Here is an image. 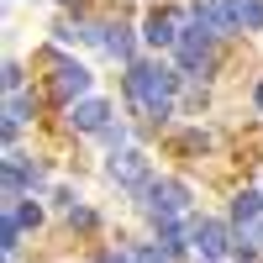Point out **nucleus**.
Returning <instances> with one entry per match:
<instances>
[{
	"label": "nucleus",
	"mask_w": 263,
	"mask_h": 263,
	"mask_svg": "<svg viewBox=\"0 0 263 263\" xmlns=\"http://www.w3.org/2000/svg\"><path fill=\"white\" fill-rule=\"evenodd\" d=\"M105 179L137 195V190L153 179V168H147V158H142L137 147H116V153H111V163H105Z\"/></svg>",
	"instance_id": "3"
},
{
	"label": "nucleus",
	"mask_w": 263,
	"mask_h": 263,
	"mask_svg": "<svg viewBox=\"0 0 263 263\" xmlns=\"http://www.w3.org/2000/svg\"><path fill=\"white\" fill-rule=\"evenodd\" d=\"M27 84V74H21V63H6V90H21Z\"/></svg>",
	"instance_id": "18"
},
{
	"label": "nucleus",
	"mask_w": 263,
	"mask_h": 263,
	"mask_svg": "<svg viewBox=\"0 0 263 263\" xmlns=\"http://www.w3.org/2000/svg\"><path fill=\"white\" fill-rule=\"evenodd\" d=\"M132 258H137V263H168L174 253H168V248H158V242H142V248H132Z\"/></svg>",
	"instance_id": "12"
},
{
	"label": "nucleus",
	"mask_w": 263,
	"mask_h": 263,
	"mask_svg": "<svg viewBox=\"0 0 263 263\" xmlns=\"http://www.w3.org/2000/svg\"><path fill=\"white\" fill-rule=\"evenodd\" d=\"M137 205L153 216V221H168V216H190V190L179 179H147L137 190Z\"/></svg>",
	"instance_id": "2"
},
{
	"label": "nucleus",
	"mask_w": 263,
	"mask_h": 263,
	"mask_svg": "<svg viewBox=\"0 0 263 263\" xmlns=\"http://www.w3.org/2000/svg\"><path fill=\"white\" fill-rule=\"evenodd\" d=\"M53 205H63V211H74V205H79V195H74L69 184H58V190H53Z\"/></svg>",
	"instance_id": "15"
},
{
	"label": "nucleus",
	"mask_w": 263,
	"mask_h": 263,
	"mask_svg": "<svg viewBox=\"0 0 263 263\" xmlns=\"http://www.w3.org/2000/svg\"><path fill=\"white\" fill-rule=\"evenodd\" d=\"M237 27L263 32V0H242V6H237Z\"/></svg>",
	"instance_id": "10"
},
{
	"label": "nucleus",
	"mask_w": 263,
	"mask_h": 263,
	"mask_svg": "<svg viewBox=\"0 0 263 263\" xmlns=\"http://www.w3.org/2000/svg\"><path fill=\"white\" fill-rule=\"evenodd\" d=\"M69 227H79V232H95V227H100V216H95L90 205H74V211H69Z\"/></svg>",
	"instance_id": "13"
},
{
	"label": "nucleus",
	"mask_w": 263,
	"mask_h": 263,
	"mask_svg": "<svg viewBox=\"0 0 263 263\" xmlns=\"http://www.w3.org/2000/svg\"><path fill=\"white\" fill-rule=\"evenodd\" d=\"M253 105H258V111H263V79H258V90H253Z\"/></svg>",
	"instance_id": "20"
},
{
	"label": "nucleus",
	"mask_w": 263,
	"mask_h": 263,
	"mask_svg": "<svg viewBox=\"0 0 263 263\" xmlns=\"http://www.w3.org/2000/svg\"><path fill=\"white\" fill-rule=\"evenodd\" d=\"M174 90H179V69H163V63H132L126 69V100L147 121H168Z\"/></svg>",
	"instance_id": "1"
},
{
	"label": "nucleus",
	"mask_w": 263,
	"mask_h": 263,
	"mask_svg": "<svg viewBox=\"0 0 263 263\" xmlns=\"http://www.w3.org/2000/svg\"><path fill=\"white\" fill-rule=\"evenodd\" d=\"M205 263H216V258H205Z\"/></svg>",
	"instance_id": "21"
},
{
	"label": "nucleus",
	"mask_w": 263,
	"mask_h": 263,
	"mask_svg": "<svg viewBox=\"0 0 263 263\" xmlns=\"http://www.w3.org/2000/svg\"><path fill=\"white\" fill-rule=\"evenodd\" d=\"M179 32H184V16L179 11H153L142 21V42H147V48H174Z\"/></svg>",
	"instance_id": "4"
},
{
	"label": "nucleus",
	"mask_w": 263,
	"mask_h": 263,
	"mask_svg": "<svg viewBox=\"0 0 263 263\" xmlns=\"http://www.w3.org/2000/svg\"><path fill=\"white\" fill-rule=\"evenodd\" d=\"M100 263H137V258H132L126 248H111V253H100Z\"/></svg>",
	"instance_id": "19"
},
{
	"label": "nucleus",
	"mask_w": 263,
	"mask_h": 263,
	"mask_svg": "<svg viewBox=\"0 0 263 263\" xmlns=\"http://www.w3.org/2000/svg\"><path fill=\"white\" fill-rule=\"evenodd\" d=\"M100 137L111 142V147H126V126H121V121H105V126H100Z\"/></svg>",
	"instance_id": "14"
},
{
	"label": "nucleus",
	"mask_w": 263,
	"mask_h": 263,
	"mask_svg": "<svg viewBox=\"0 0 263 263\" xmlns=\"http://www.w3.org/2000/svg\"><path fill=\"white\" fill-rule=\"evenodd\" d=\"M105 121H111V105L95 100V95H84L79 105H69V126H74V132H100Z\"/></svg>",
	"instance_id": "7"
},
{
	"label": "nucleus",
	"mask_w": 263,
	"mask_h": 263,
	"mask_svg": "<svg viewBox=\"0 0 263 263\" xmlns=\"http://www.w3.org/2000/svg\"><path fill=\"white\" fill-rule=\"evenodd\" d=\"M190 242L200 248L205 258H221V253L232 248V232H227V221H195V227H190Z\"/></svg>",
	"instance_id": "6"
},
{
	"label": "nucleus",
	"mask_w": 263,
	"mask_h": 263,
	"mask_svg": "<svg viewBox=\"0 0 263 263\" xmlns=\"http://www.w3.org/2000/svg\"><path fill=\"white\" fill-rule=\"evenodd\" d=\"M53 95H58L63 105L84 100V95H90V69H84V63H58V74H53Z\"/></svg>",
	"instance_id": "5"
},
{
	"label": "nucleus",
	"mask_w": 263,
	"mask_h": 263,
	"mask_svg": "<svg viewBox=\"0 0 263 263\" xmlns=\"http://www.w3.org/2000/svg\"><path fill=\"white\" fill-rule=\"evenodd\" d=\"M37 111V100L32 95H21V90H11V105H6V121H27Z\"/></svg>",
	"instance_id": "11"
},
{
	"label": "nucleus",
	"mask_w": 263,
	"mask_h": 263,
	"mask_svg": "<svg viewBox=\"0 0 263 263\" xmlns=\"http://www.w3.org/2000/svg\"><path fill=\"white\" fill-rule=\"evenodd\" d=\"M184 147H190V153H205L211 137H205V132H184Z\"/></svg>",
	"instance_id": "17"
},
{
	"label": "nucleus",
	"mask_w": 263,
	"mask_h": 263,
	"mask_svg": "<svg viewBox=\"0 0 263 263\" xmlns=\"http://www.w3.org/2000/svg\"><path fill=\"white\" fill-rule=\"evenodd\" d=\"M258 216H263V195L258 190H242V195H237V200H232V221H258Z\"/></svg>",
	"instance_id": "8"
},
{
	"label": "nucleus",
	"mask_w": 263,
	"mask_h": 263,
	"mask_svg": "<svg viewBox=\"0 0 263 263\" xmlns=\"http://www.w3.org/2000/svg\"><path fill=\"white\" fill-rule=\"evenodd\" d=\"M11 211H16V221H21V227H37V221H42V205L32 200V195H21V200H11Z\"/></svg>",
	"instance_id": "9"
},
{
	"label": "nucleus",
	"mask_w": 263,
	"mask_h": 263,
	"mask_svg": "<svg viewBox=\"0 0 263 263\" xmlns=\"http://www.w3.org/2000/svg\"><path fill=\"white\" fill-rule=\"evenodd\" d=\"M184 105H190V111H200V105H205V84H190V90H184Z\"/></svg>",
	"instance_id": "16"
}]
</instances>
